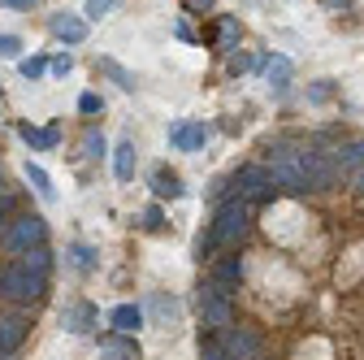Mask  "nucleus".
Masks as SVG:
<instances>
[{"mask_svg":"<svg viewBox=\"0 0 364 360\" xmlns=\"http://www.w3.org/2000/svg\"><path fill=\"white\" fill-rule=\"evenodd\" d=\"M247 226H252V213H247V200L243 196H235V200H225L221 208H217V221H213V231H208V239H200V256L213 248V243H239L243 235H247Z\"/></svg>","mask_w":364,"mask_h":360,"instance_id":"obj_1","label":"nucleus"},{"mask_svg":"<svg viewBox=\"0 0 364 360\" xmlns=\"http://www.w3.org/2000/svg\"><path fill=\"white\" fill-rule=\"evenodd\" d=\"M43 291H48V278H43V274H31L22 260L0 269V295H5V300H14V304H35Z\"/></svg>","mask_w":364,"mask_h":360,"instance_id":"obj_2","label":"nucleus"},{"mask_svg":"<svg viewBox=\"0 0 364 360\" xmlns=\"http://www.w3.org/2000/svg\"><path fill=\"white\" fill-rule=\"evenodd\" d=\"M269 174H273V183L287 187L291 196L312 191V187H308V174H304V161H299V152H291V148H273V157H269Z\"/></svg>","mask_w":364,"mask_h":360,"instance_id":"obj_3","label":"nucleus"},{"mask_svg":"<svg viewBox=\"0 0 364 360\" xmlns=\"http://www.w3.org/2000/svg\"><path fill=\"white\" fill-rule=\"evenodd\" d=\"M230 300H235L230 291H221L217 282H208V287L200 291L204 326H213V330H230V326H235V304H230Z\"/></svg>","mask_w":364,"mask_h":360,"instance_id":"obj_4","label":"nucleus"},{"mask_svg":"<svg viewBox=\"0 0 364 360\" xmlns=\"http://www.w3.org/2000/svg\"><path fill=\"white\" fill-rule=\"evenodd\" d=\"M43 231H48V226H43V217H18V221H9V226H5V248L9 252H35L39 243H43Z\"/></svg>","mask_w":364,"mask_h":360,"instance_id":"obj_5","label":"nucleus"},{"mask_svg":"<svg viewBox=\"0 0 364 360\" xmlns=\"http://www.w3.org/2000/svg\"><path fill=\"white\" fill-rule=\"evenodd\" d=\"M299 161H304V174H308V187H312V191H330V187L338 183V165H334V157L316 152V148H304Z\"/></svg>","mask_w":364,"mask_h":360,"instance_id":"obj_6","label":"nucleus"},{"mask_svg":"<svg viewBox=\"0 0 364 360\" xmlns=\"http://www.w3.org/2000/svg\"><path fill=\"white\" fill-rule=\"evenodd\" d=\"M221 347L230 360H256L260 356V334L247 330V326H230V330H221Z\"/></svg>","mask_w":364,"mask_h":360,"instance_id":"obj_7","label":"nucleus"},{"mask_svg":"<svg viewBox=\"0 0 364 360\" xmlns=\"http://www.w3.org/2000/svg\"><path fill=\"white\" fill-rule=\"evenodd\" d=\"M208 139H213V126H204V122H178V126L169 130V144H173L178 152H200Z\"/></svg>","mask_w":364,"mask_h":360,"instance_id":"obj_8","label":"nucleus"},{"mask_svg":"<svg viewBox=\"0 0 364 360\" xmlns=\"http://www.w3.org/2000/svg\"><path fill=\"white\" fill-rule=\"evenodd\" d=\"M273 174L269 169H260V165H247V169H239V196L243 200H269L273 196Z\"/></svg>","mask_w":364,"mask_h":360,"instance_id":"obj_9","label":"nucleus"},{"mask_svg":"<svg viewBox=\"0 0 364 360\" xmlns=\"http://www.w3.org/2000/svg\"><path fill=\"white\" fill-rule=\"evenodd\" d=\"M26 317H18V312H5V317H0V356L5 351H18L22 343H26Z\"/></svg>","mask_w":364,"mask_h":360,"instance_id":"obj_10","label":"nucleus"},{"mask_svg":"<svg viewBox=\"0 0 364 360\" xmlns=\"http://www.w3.org/2000/svg\"><path fill=\"white\" fill-rule=\"evenodd\" d=\"M239 278H243V260L239 256H221V260H213V282L221 287V291H239Z\"/></svg>","mask_w":364,"mask_h":360,"instance_id":"obj_11","label":"nucleus"},{"mask_svg":"<svg viewBox=\"0 0 364 360\" xmlns=\"http://www.w3.org/2000/svg\"><path fill=\"white\" fill-rule=\"evenodd\" d=\"M109 326H113L117 334L139 330V326H144V308H139V304H117V308L109 312Z\"/></svg>","mask_w":364,"mask_h":360,"instance_id":"obj_12","label":"nucleus"},{"mask_svg":"<svg viewBox=\"0 0 364 360\" xmlns=\"http://www.w3.org/2000/svg\"><path fill=\"white\" fill-rule=\"evenodd\" d=\"M334 165H338L343 174H355V169H364V134H360V139H347V144H338V152H334Z\"/></svg>","mask_w":364,"mask_h":360,"instance_id":"obj_13","label":"nucleus"},{"mask_svg":"<svg viewBox=\"0 0 364 360\" xmlns=\"http://www.w3.org/2000/svg\"><path fill=\"white\" fill-rule=\"evenodd\" d=\"M53 35L65 39V43H82L87 39V22L74 18V14H53Z\"/></svg>","mask_w":364,"mask_h":360,"instance_id":"obj_14","label":"nucleus"},{"mask_svg":"<svg viewBox=\"0 0 364 360\" xmlns=\"http://www.w3.org/2000/svg\"><path fill=\"white\" fill-rule=\"evenodd\" d=\"M291 74H295V65H291L287 57H269V61H264V78H269V87H278V92L291 83Z\"/></svg>","mask_w":364,"mask_h":360,"instance_id":"obj_15","label":"nucleus"},{"mask_svg":"<svg viewBox=\"0 0 364 360\" xmlns=\"http://www.w3.org/2000/svg\"><path fill=\"white\" fill-rule=\"evenodd\" d=\"M113 174L122 178V183H130V178H134V144L130 139L113 148Z\"/></svg>","mask_w":364,"mask_h":360,"instance_id":"obj_16","label":"nucleus"},{"mask_svg":"<svg viewBox=\"0 0 364 360\" xmlns=\"http://www.w3.org/2000/svg\"><path fill=\"white\" fill-rule=\"evenodd\" d=\"M152 191L161 196V200H178L182 196V183H178V174H152Z\"/></svg>","mask_w":364,"mask_h":360,"instance_id":"obj_17","label":"nucleus"},{"mask_svg":"<svg viewBox=\"0 0 364 360\" xmlns=\"http://www.w3.org/2000/svg\"><path fill=\"white\" fill-rule=\"evenodd\" d=\"M22 139H26L31 148H43V152H48V148H57V144H61V134H57V130H35V126H22Z\"/></svg>","mask_w":364,"mask_h":360,"instance_id":"obj_18","label":"nucleus"},{"mask_svg":"<svg viewBox=\"0 0 364 360\" xmlns=\"http://www.w3.org/2000/svg\"><path fill=\"white\" fill-rule=\"evenodd\" d=\"M87 322H91V308H87V304L65 308V330H70V334H82V330H87Z\"/></svg>","mask_w":364,"mask_h":360,"instance_id":"obj_19","label":"nucleus"},{"mask_svg":"<svg viewBox=\"0 0 364 360\" xmlns=\"http://www.w3.org/2000/svg\"><path fill=\"white\" fill-rule=\"evenodd\" d=\"M100 356H109V360H134V343H126V339H105V343H100Z\"/></svg>","mask_w":364,"mask_h":360,"instance_id":"obj_20","label":"nucleus"},{"mask_svg":"<svg viewBox=\"0 0 364 360\" xmlns=\"http://www.w3.org/2000/svg\"><path fill=\"white\" fill-rule=\"evenodd\" d=\"M26 178H31V183H35V191H39L43 200H53V196H57V191H53V178L43 174L39 165H31V161H26Z\"/></svg>","mask_w":364,"mask_h":360,"instance_id":"obj_21","label":"nucleus"},{"mask_svg":"<svg viewBox=\"0 0 364 360\" xmlns=\"http://www.w3.org/2000/svg\"><path fill=\"white\" fill-rule=\"evenodd\" d=\"M22 265L31 269V274H43V278H48V265H53V256L43 252V248H35V252H26V256H22Z\"/></svg>","mask_w":364,"mask_h":360,"instance_id":"obj_22","label":"nucleus"},{"mask_svg":"<svg viewBox=\"0 0 364 360\" xmlns=\"http://www.w3.org/2000/svg\"><path fill=\"white\" fill-rule=\"evenodd\" d=\"M117 5H122V0H87V5H82V14H87L91 22H100V18H109Z\"/></svg>","mask_w":364,"mask_h":360,"instance_id":"obj_23","label":"nucleus"},{"mask_svg":"<svg viewBox=\"0 0 364 360\" xmlns=\"http://www.w3.org/2000/svg\"><path fill=\"white\" fill-rule=\"evenodd\" d=\"M217 39H221V48H235V43H239V22H235V18H221Z\"/></svg>","mask_w":364,"mask_h":360,"instance_id":"obj_24","label":"nucleus"},{"mask_svg":"<svg viewBox=\"0 0 364 360\" xmlns=\"http://www.w3.org/2000/svg\"><path fill=\"white\" fill-rule=\"evenodd\" d=\"M82 152H87V157H105V134H100V130H87V134H82Z\"/></svg>","mask_w":364,"mask_h":360,"instance_id":"obj_25","label":"nucleus"},{"mask_svg":"<svg viewBox=\"0 0 364 360\" xmlns=\"http://www.w3.org/2000/svg\"><path fill=\"white\" fill-rule=\"evenodd\" d=\"M18 70H22V78H43V74H48V61H43V57H26Z\"/></svg>","mask_w":364,"mask_h":360,"instance_id":"obj_26","label":"nucleus"},{"mask_svg":"<svg viewBox=\"0 0 364 360\" xmlns=\"http://www.w3.org/2000/svg\"><path fill=\"white\" fill-rule=\"evenodd\" d=\"M100 70H109L113 78H117V87H126V92H134V74H126L117 61H100Z\"/></svg>","mask_w":364,"mask_h":360,"instance_id":"obj_27","label":"nucleus"},{"mask_svg":"<svg viewBox=\"0 0 364 360\" xmlns=\"http://www.w3.org/2000/svg\"><path fill=\"white\" fill-rule=\"evenodd\" d=\"M78 109H82V113H105V100H100L96 92H82V96H78Z\"/></svg>","mask_w":364,"mask_h":360,"instance_id":"obj_28","label":"nucleus"},{"mask_svg":"<svg viewBox=\"0 0 364 360\" xmlns=\"http://www.w3.org/2000/svg\"><path fill=\"white\" fill-rule=\"evenodd\" d=\"M22 53V39L18 35H0V57H18Z\"/></svg>","mask_w":364,"mask_h":360,"instance_id":"obj_29","label":"nucleus"},{"mask_svg":"<svg viewBox=\"0 0 364 360\" xmlns=\"http://www.w3.org/2000/svg\"><path fill=\"white\" fill-rule=\"evenodd\" d=\"M152 308L161 312L165 322H173V317H178V304H173V300H161V295H152Z\"/></svg>","mask_w":364,"mask_h":360,"instance_id":"obj_30","label":"nucleus"},{"mask_svg":"<svg viewBox=\"0 0 364 360\" xmlns=\"http://www.w3.org/2000/svg\"><path fill=\"white\" fill-rule=\"evenodd\" d=\"M200 360H230V356H225L221 343H204V347H200Z\"/></svg>","mask_w":364,"mask_h":360,"instance_id":"obj_31","label":"nucleus"},{"mask_svg":"<svg viewBox=\"0 0 364 360\" xmlns=\"http://www.w3.org/2000/svg\"><path fill=\"white\" fill-rule=\"evenodd\" d=\"M144 226H148V231H161V208H156V204L144 208Z\"/></svg>","mask_w":364,"mask_h":360,"instance_id":"obj_32","label":"nucleus"},{"mask_svg":"<svg viewBox=\"0 0 364 360\" xmlns=\"http://www.w3.org/2000/svg\"><path fill=\"white\" fill-rule=\"evenodd\" d=\"M70 70H74V57H57V61H53V74H61V78H65Z\"/></svg>","mask_w":364,"mask_h":360,"instance_id":"obj_33","label":"nucleus"},{"mask_svg":"<svg viewBox=\"0 0 364 360\" xmlns=\"http://www.w3.org/2000/svg\"><path fill=\"white\" fill-rule=\"evenodd\" d=\"M243 70H252V57H230V74H243Z\"/></svg>","mask_w":364,"mask_h":360,"instance_id":"obj_34","label":"nucleus"},{"mask_svg":"<svg viewBox=\"0 0 364 360\" xmlns=\"http://www.w3.org/2000/svg\"><path fill=\"white\" fill-rule=\"evenodd\" d=\"M0 5H5V9H35L39 0H0Z\"/></svg>","mask_w":364,"mask_h":360,"instance_id":"obj_35","label":"nucleus"},{"mask_svg":"<svg viewBox=\"0 0 364 360\" xmlns=\"http://www.w3.org/2000/svg\"><path fill=\"white\" fill-rule=\"evenodd\" d=\"M9 213H14V200H9V196H0V226H5V217H9Z\"/></svg>","mask_w":364,"mask_h":360,"instance_id":"obj_36","label":"nucleus"},{"mask_svg":"<svg viewBox=\"0 0 364 360\" xmlns=\"http://www.w3.org/2000/svg\"><path fill=\"white\" fill-rule=\"evenodd\" d=\"M351 187H355V191H364V169H355V174H351Z\"/></svg>","mask_w":364,"mask_h":360,"instance_id":"obj_37","label":"nucleus"},{"mask_svg":"<svg viewBox=\"0 0 364 360\" xmlns=\"http://www.w3.org/2000/svg\"><path fill=\"white\" fill-rule=\"evenodd\" d=\"M326 5H330V9H347V5H351V0H326Z\"/></svg>","mask_w":364,"mask_h":360,"instance_id":"obj_38","label":"nucleus"},{"mask_svg":"<svg viewBox=\"0 0 364 360\" xmlns=\"http://www.w3.org/2000/svg\"><path fill=\"white\" fill-rule=\"evenodd\" d=\"M191 9H213V0H191Z\"/></svg>","mask_w":364,"mask_h":360,"instance_id":"obj_39","label":"nucleus"},{"mask_svg":"<svg viewBox=\"0 0 364 360\" xmlns=\"http://www.w3.org/2000/svg\"><path fill=\"white\" fill-rule=\"evenodd\" d=\"M0 187H5V178H0Z\"/></svg>","mask_w":364,"mask_h":360,"instance_id":"obj_40","label":"nucleus"}]
</instances>
